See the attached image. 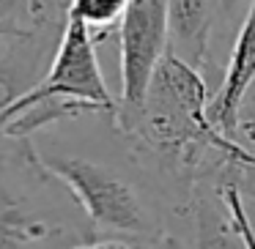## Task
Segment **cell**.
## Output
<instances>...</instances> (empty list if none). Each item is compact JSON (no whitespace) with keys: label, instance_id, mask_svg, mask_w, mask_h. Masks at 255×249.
I'll list each match as a JSON object with an SVG mask.
<instances>
[{"label":"cell","instance_id":"6da1fadb","mask_svg":"<svg viewBox=\"0 0 255 249\" xmlns=\"http://www.w3.org/2000/svg\"><path fill=\"white\" fill-rule=\"evenodd\" d=\"M33 145L41 165L69 189L94 233L143 244L165 241V203L127 148L124 162H113L66 148L55 137H33Z\"/></svg>","mask_w":255,"mask_h":249},{"label":"cell","instance_id":"7a4b0ae2","mask_svg":"<svg viewBox=\"0 0 255 249\" xmlns=\"http://www.w3.org/2000/svg\"><path fill=\"white\" fill-rule=\"evenodd\" d=\"M91 236V222L41 165L33 137L0 132V249H63Z\"/></svg>","mask_w":255,"mask_h":249},{"label":"cell","instance_id":"3957f363","mask_svg":"<svg viewBox=\"0 0 255 249\" xmlns=\"http://www.w3.org/2000/svg\"><path fill=\"white\" fill-rule=\"evenodd\" d=\"M96 44L94 33L80 19L69 17L47 77L6 112L0 132L8 137H36L88 115H116L118 96L107 88Z\"/></svg>","mask_w":255,"mask_h":249},{"label":"cell","instance_id":"277c9868","mask_svg":"<svg viewBox=\"0 0 255 249\" xmlns=\"http://www.w3.org/2000/svg\"><path fill=\"white\" fill-rule=\"evenodd\" d=\"M118 33V110L113 129H127L145 101L159 61L167 52V0H132L116 28Z\"/></svg>","mask_w":255,"mask_h":249},{"label":"cell","instance_id":"5b68a950","mask_svg":"<svg viewBox=\"0 0 255 249\" xmlns=\"http://www.w3.org/2000/svg\"><path fill=\"white\" fill-rule=\"evenodd\" d=\"M225 167L200 175L165 208V238L173 249H247L225 197Z\"/></svg>","mask_w":255,"mask_h":249},{"label":"cell","instance_id":"8992f818","mask_svg":"<svg viewBox=\"0 0 255 249\" xmlns=\"http://www.w3.org/2000/svg\"><path fill=\"white\" fill-rule=\"evenodd\" d=\"M66 25H41L33 33L0 39V123L47 77Z\"/></svg>","mask_w":255,"mask_h":249},{"label":"cell","instance_id":"52a82bcc","mask_svg":"<svg viewBox=\"0 0 255 249\" xmlns=\"http://www.w3.org/2000/svg\"><path fill=\"white\" fill-rule=\"evenodd\" d=\"M220 25V0H167V52L206 74V80L214 85V93L225 72L214 63L211 52Z\"/></svg>","mask_w":255,"mask_h":249},{"label":"cell","instance_id":"ba28073f","mask_svg":"<svg viewBox=\"0 0 255 249\" xmlns=\"http://www.w3.org/2000/svg\"><path fill=\"white\" fill-rule=\"evenodd\" d=\"M255 88V0L247 3L244 19L239 22L233 47L228 55L222 83L209 104V121L217 132L225 137L239 140V112L247 99V93Z\"/></svg>","mask_w":255,"mask_h":249},{"label":"cell","instance_id":"9c48e42d","mask_svg":"<svg viewBox=\"0 0 255 249\" xmlns=\"http://www.w3.org/2000/svg\"><path fill=\"white\" fill-rule=\"evenodd\" d=\"M72 0H0V39L33 33L41 25H66Z\"/></svg>","mask_w":255,"mask_h":249},{"label":"cell","instance_id":"30bf717a","mask_svg":"<svg viewBox=\"0 0 255 249\" xmlns=\"http://www.w3.org/2000/svg\"><path fill=\"white\" fill-rule=\"evenodd\" d=\"M132 0H72L69 17L80 19L85 28L94 33L96 41H105L118 28Z\"/></svg>","mask_w":255,"mask_h":249},{"label":"cell","instance_id":"8fae6325","mask_svg":"<svg viewBox=\"0 0 255 249\" xmlns=\"http://www.w3.org/2000/svg\"><path fill=\"white\" fill-rule=\"evenodd\" d=\"M228 178L239 186V192L244 194L247 203H255V154L250 148H242L231 159Z\"/></svg>","mask_w":255,"mask_h":249},{"label":"cell","instance_id":"7c38bea8","mask_svg":"<svg viewBox=\"0 0 255 249\" xmlns=\"http://www.w3.org/2000/svg\"><path fill=\"white\" fill-rule=\"evenodd\" d=\"M225 197H228L233 222H236V227H239V233H242L247 249H255V227H253V219H250V214H247V200H244L242 192H239L236 183L228 178V167H225Z\"/></svg>","mask_w":255,"mask_h":249},{"label":"cell","instance_id":"4fadbf2b","mask_svg":"<svg viewBox=\"0 0 255 249\" xmlns=\"http://www.w3.org/2000/svg\"><path fill=\"white\" fill-rule=\"evenodd\" d=\"M145 247H148V244L134 241V238H127V236H102V233H96V236L74 241L63 249H145Z\"/></svg>","mask_w":255,"mask_h":249},{"label":"cell","instance_id":"5bb4252c","mask_svg":"<svg viewBox=\"0 0 255 249\" xmlns=\"http://www.w3.org/2000/svg\"><path fill=\"white\" fill-rule=\"evenodd\" d=\"M250 0H220V14H222V25L228 28H239V22L244 19Z\"/></svg>","mask_w":255,"mask_h":249},{"label":"cell","instance_id":"9a60e30c","mask_svg":"<svg viewBox=\"0 0 255 249\" xmlns=\"http://www.w3.org/2000/svg\"><path fill=\"white\" fill-rule=\"evenodd\" d=\"M145 249H173V247H170V244H167V238H165V241H156V244H148V247H145Z\"/></svg>","mask_w":255,"mask_h":249}]
</instances>
